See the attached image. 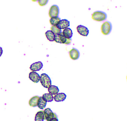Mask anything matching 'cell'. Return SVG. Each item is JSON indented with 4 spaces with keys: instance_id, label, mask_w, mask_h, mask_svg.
Listing matches in <instances>:
<instances>
[{
    "instance_id": "obj_1",
    "label": "cell",
    "mask_w": 127,
    "mask_h": 121,
    "mask_svg": "<svg viewBox=\"0 0 127 121\" xmlns=\"http://www.w3.org/2000/svg\"><path fill=\"white\" fill-rule=\"evenodd\" d=\"M92 18L94 20L99 22L102 21L106 19L107 15L104 12L97 11L93 13Z\"/></svg>"
},
{
    "instance_id": "obj_2",
    "label": "cell",
    "mask_w": 127,
    "mask_h": 121,
    "mask_svg": "<svg viewBox=\"0 0 127 121\" xmlns=\"http://www.w3.org/2000/svg\"><path fill=\"white\" fill-rule=\"evenodd\" d=\"M40 82L44 88H48L52 84L50 78L46 73H43L40 76Z\"/></svg>"
},
{
    "instance_id": "obj_3",
    "label": "cell",
    "mask_w": 127,
    "mask_h": 121,
    "mask_svg": "<svg viewBox=\"0 0 127 121\" xmlns=\"http://www.w3.org/2000/svg\"><path fill=\"white\" fill-rule=\"evenodd\" d=\"M112 27L111 23L109 21H106L104 22L101 25V32L104 35H108L111 32Z\"/></svg>"
},
{
    "instance_id": "obj_4",
    "label": "cell",
    "mask_w": 127,
    "mask_h": 121,
    "mask_svg": "<svg viewBox=\"0 0 127 121\" xmlns=\"http://www.w3.org/2000/svg\"><path fill=\"white\" fill-rule=\"evenodd\" d=\"M59 13V9L57 5L54 4L50 7L49 11V15L51 18L58 17Z\"/></svg>"
},
{
    "instance_id": "obj_5",
    "label": "cell",
    "mask_w": 127,
    "mask_h": 121,
    "mask_svg": "<svg viewBox=\"0 0 127 121\" xmlns=\"http://www.w3.org/2000/svg\"><path fill=\"white\" fill-rule=\"evenodd\" d=\"M69 54L70 58L73 60L78 59L80 56L79 51L75 48H73L69 51Z\"/></svg>"
},
{
    "instance_id": "obj_6",
    "label": "cell",
    "mask_w": 127,
    "mask_h": 121,
    "mask_svg": "<svg viewBox=\"0 0 127 121\" xmlns=\"http://www.w3.org/2000/svg\"><path fill=\"white\" fill-rule=\"evenodd\" d=\"M76 28L78 32L82 36H87L89 33V29L85 26L80 25L77 26Z\"/></svg>"
},
{
    "instance_id": "obj_7",
    "label": "cell",
    "mask_w": 127,
    "mask_h": 121,
    "mask_svg": "<svg viewBox=\"0 0 127 121\" xmlns=\"http://www.w3.org/2000/svg\"><path fill=\"white\" fill-rule=\"evenodd\" d=\"M44 112L45 119L47 121H49L52 118L57 117L56 115L52 112L49 108H46Z\"/></svg>"
},
{
    "instance_id": "obj_8",
    "label": "cell",
    "mask_w": 127,
    "mask_h": 121,
    "mask_svg": "<svg viewBox=\"0 0 127 121\" xmlns=\"http://www.w3.org/2000/svg\"><path fill=\"white\" fill-rule=\"evenodd\" d=\"M56 26L60 29H64L70 26V22L66 19H62L59 22Z\"/></svg>"
},
{
    "instance_id": "obj_9",
    "label": "cell",
    "mask_w": 127,
    "mask_h": 121,
    "mask_svg": "<svg viewBox=\"0 0 127 121\" xmlns=\"http://www.w3.org/2000/svg\"><path fill=\"white\" fill-rule=\"evenodd\" d=\"M43 66L42 63L40 61H39L31 64L30 68L32 71H39L42 68Z\"/></svg>"
},
{
    "instance_id": "obj_10",
    "label": "cell",
    "mask_w": 127,
    "mask_h": 121,
    "mask_svg": "<svg viewBox=\"0 0 127 121\" xmlns=\"http://www.w3.org/2000/svg\"><path fill=\"white\" fill-rule=\"evenodd\" d=\"M40 77L39 74L35 72L32 71L29 73V79L34 83H37L39 81Z\"/></svg>"
},
{
    "instance_id": "obj_11",
    "label": "cell",
    "mask_w": 127,
    "mask_h": 121,
    "mask_svg": "<svg viewBox=\"0 0 127 121\" xmlns=\"http://www.w3.org/2000/svg\"><path fill=\"white\" fill-rule=\"evenodd\" d=\"M66 40V38L63 35V32L55 35L54 41L57 43L64 44Z\"/></svg>"
},
{
    "instance_id": "obj_12",
    "label": "cell",
    "mask_w": 127,
    "mask_h": 121,
    "mask_svg": "<svg viewBox=\"0 0 127 121\" xmlns=\"http://www.w3.org/2000/svg\"><path fill=\"white\" fill-rule=\"evenodd\" d=\"M66 95L64 93H58L54 96V100L56 102L63 101L66 99Z\"/></svg>"
},
{
    "instance_id": "obj_13",
    "label": "cell",
    "mask_w": 127,
    "mask_h": 121,
    "mask_svg": "<svg viewBox=\"0 0 127 121\" xmlns=\"http://www.w3.org/2000/svg\"><path fill=\"white\" fill-rule=\"evenodd\" d=\"M45 119L44 111H40L38 112L35 115V121H43Z\"/></svg>"
},
{
    "instance_id": "obj_14",
    "label": "cell",
    "mask_w": 127,
    "mask_h": 121,
    "mask_svg": "<svg viewBox=\"0 0 127 121\" xmlns=\"http://www.w3.org/2000/svg\"><path fill=\"white\" fill-rule=\"evenodd\" d=\"M39 97L37 96L33 97L30 100L29 104L31 107H35L37 106L38 103Z\"/></svg>"
},
{
    "instance_id": "obj_15",
    "label": "cell",
    "mask_w": 127,
    "mask_h": 121,
    "mask_svg": "<svg viewBox=\"0 0 127 121\" xmlns=\"http://www.w3.org/2000/svg\"><path fill=\"white\" fill-rule=\"evenodd\" d=\"M48 90L49 93L54 95L58 93L59 91L58 87L54 85H51L48 88Z\"/></svg>"
},
{
    "instance_id": "obj_16",
    "label": "cell",
    "mask_w": 127,
    "mask_h": 121,
    "mask_svg": "<svg viewBox=\"0 0 127 121\" xmlns=\"http://www.w3.org/2000/svg\"><path fill=\"white\" fill-rule=\"evenodd\" d=\"M62 32L63 35L66 38H71L72 36V31L70 28L64 29Z\"/></svg>"
},
{
    "instance_id": "obj_17",
    "label": "cell",
    "mask_w": 127,
    "mask_h": 121,
    "mask_svg": "<svg viewBox=\"0 0 127 121\" xmlns=\"http://www.w3.org/2000/svg\"><path fill=\"white\" fill-rule=\"evenodd\" d=\"M47 102L42 97H40L38 101L37 106L40 109H43L45 107Z\"/></svg>"
},
{
    "instance_id": "obj_18",
    "label": "cell",
    "mask_w": 127,
    "mask_h": 121,
    "mask_svg": "<svg viewBox=\"0 0 127 121\" xmlns=\"http://www.w3.org/2000/svg\"><path fill=\"white\" fill-rule=\"evenodd\" d=\"M45 35L47 39L49 41H54L55 35L51 30H47L45 33Z\"/></svg>"
},
{
    "instance_id": "obj_19",
    "label": "cell",
    "mask_w": 127,
    "mask_h": 121,
    "mask_svg": "<svg viewBox=\"0 0 127 121\" xmlns=\"http://www.w3.org/2000/svg\"><path fill=\"white\" fill-rule=\"evenodd\" d=\"M42 97L44 100L48 102L52 101L54 98L53 95L49 93L44 94Z\"/></svg>"
},
{
    "instance_id": "obj_20",
    "label": "cell",
    "mask_w": 127,
    "mask_h": 121,
    "mask_svg": "<svg viewBox=\"0 0 127 121\" xmlns=\"http://www.w3.org/2000/svg\"><path fill=\"white\" fill-rule=\"evenodd\" d=\"M61 20L60 18L58 17H53L50 20V23L52 25H56Z\"/></svg>"
},
{
    "instance_id": "obj_21",
    "label": "cell",
    "mask_w": 127,
    "mask_h": 121,
    "mask_svg": "<svg viewBox=\"0 0 127 121\" xmlns=\"http://www.w3.org/2000/svg\"><path fill=\"white\" fill-rule=\"evenodd\" d=\"M51 30L55 35L59 34L62 32L61 29L58 28L56 25L52 26Z\"/></svg>"
},
{
    "instance_id": "obj_22",
    "label": "cell",
    "mask_w": 127,
    "mask_h": 121,
    "mask_svg": "<svg viewBox=\"0 0 127 121\" xmlns=\"http://www.w3.org/2000/svg\"><path fill=\"white\" fill-rule=\"evenodd\" d=\"M48 0H39L38 2L39 5L42 6L46 5L48 3Z\"/></svg>"
},
{
    "instance_id": "obj_23",
    "label": "cell",
    "mask_w": 127,
    "mask_h": 121,
    "mask_svg": "<svg viewBox=\"0 0 127 121\" xmlns=\"http://www.w3.org/2000/svg\"><path fill=\"white\" fill-rule=\"evenodd\" d=\"M71 42V38H66V41L64 44L66 45H68Z\"/></svg>"
},
{
    "instance_id": "obj_24",
    "label": "cell",
    "mask_w": 127,
    "mask_h": 121,
    "mask_svg": "<svg viewBox=\"0 0 127 121\" xmlns=\"http://www.w3.org/2000/svg\"><path fill=\"white\" fill-rule=\"evenodd\" d=\"M49 121H58V120L57 117H56L51 119Z\"/></svg>"
},
{
    "instance_id": "obj_25",
    "label": "cell",
    "mask_w": 127,
    "mask_h": 121,
    "mask_svg": "<svg viewBox=\"0 0 127 121\" xmlns=\"http://www.w3.org/2000/svg\"><path fill=\"white\" fill-rule=\"evenodd\" d=\"M126 78H127V76Z\"/></svg>"
}]
</instances>
